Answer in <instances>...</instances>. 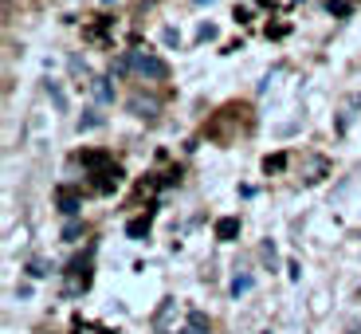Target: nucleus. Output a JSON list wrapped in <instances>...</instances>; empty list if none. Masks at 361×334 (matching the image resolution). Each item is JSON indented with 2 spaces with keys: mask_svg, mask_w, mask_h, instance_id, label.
Masks as SVG:
<instances>
[{
  "mask_svg": "<svg viewBox=\"0 0 361 334\" xmlns=\"http://www.w3.org/2000/svg\"><path fill=\"white\" fill-rule=\"evenodd\" d=\"M283 162H287L283 154H279V157H267V162H263V169H267V173H271V169H283Z\"/></svg>",
  "mask_w": 361,
  "mask_h": 334,
  "instance_id": "11",
  "label": "nucleus"
},
{
  "mask_svg": "<svg viewBox=\"0 0 361 334\" xmlns=\"http://www.w3.org/2000/svg\"><path fill=\"white\" fill-rule=\"evenodd\" d=\"M59 208H63V217H75L79 213V197L71 189H59Z\"/></svg>",
  "mask_w": 361,
  "mask_h": 334,
  "instance_id": "4",
  "label": "nucleus"
},
{
  "mask_svg": "<svg viewBox=\"0 0 361 334\" xmlns=\"http://www.w3.org/2000/svg\"><path fill=\"white\" fill-rule=\"evenodd\" d=\"M189 326H192V330H197V334H204V330H208L204 315H189Z\"/></svg>",
  "mask_w": 361,
  "mask_h": 334,
  "instance_id": "9",
  "label": "nucleus"
},
{
  "mask_svg": "<svg viewBox=\"0 0 361 334\" xmlns=\"http://www.w3.org/2000/svg\"><path fill=\"white\" fill-rule=\"evenodd\" d=\"M94 95H99V99H110V87H106V79H99V83H94Z\"/></svg>",
  "mask_w": 361,
  "mask_h": 334,
  "instance_id": "13",
  "label": "nucleus"
},
{
  "mask_svg": "<svg viewBox=\"0 0 361 334\" xmlns=\"http://www.w3.org/2000/svg\"><path fill=\"white\" fill-rule=\"evenodd\" d=\"M134 67L145 75V79H169V67H165V59H157V55H149V52H137L134 55Z\"/></svg>",
  "mask_w": 361,
  "mask_h": 334,
  "instance_id": "1",
  "label": "nucleus"
},
{
  "mask_svg": "<svg viewBox=\"0 0 361 334\" xmlns=\"http://www.w3.org/2000/svg\"><path fill=\"white\" fill-rule=\"evenodd\" d=\"M240 236V220L235 217H220L216 220V240H235Z\"/></svg>",
  "mask_w": 361,
  "mask_h": 334,
  "instance_id": "2",
  "label": "nucleus"
},
{
  "mask_svg": "<svg viewBox=\"0 0 361 334\" xmlns=\"http://www.w3.org/2000/svg\"><path fill=\"white\" fill-rule=\"evenodd\" d=\"M130 110H134L137 118H154V114H157V102H154V99H142V95H137V99H130Z\"/></svg>",
  "mask_w": 361,
  "mask_h": 334,
  "instance_id": "3",
  "label": "nucleus"
},
{
  "mask_svg": "<svg viewBox=\"0 0 361 334\" xmlns=\"http://www.w3.org/2000/svg\"><path fill=\"white\" fill-rule=\"evenodd\" d=\"M99 122H102L99 114H87V118H79V130H94V126H99Z\"/></svg>",
  "mask_w": 361,
  "mask_h": 334,
  "instance_id": "10",
  "label": "nucleus"
},
{
  "mask_svg": "<svg viewBox=\"0 0 361 334\" xmlns=\"http://www.w3.org/2000/svg\"><path fill=\"white\" fill-rule=\"evenodd\" d=\"M126 232H130V236H145V232H149V220H130Z\"/></svg>",
  "mask_w": 361,
  "mask_h": 334,
  "instance_id": "7",
  "label": "nucleus"
},
{
  "mask_svg": "<svg viewBox=\"0 0 361 334\" xmlns=\"http://www.w3.org/2000/svg\"><path fill=\"white\" fill-rule=\"evenodd\" d=\"M232 291H235V295L252 291V275H235V280H232Z\"/></svg>",
  "mask_w": 361,
  "mask_h": 334,
  "instance_id": "6",
  "label": "nucleus"
},
{
  "mask_svg": "<svg viewBox=\"0 0 361 334\" xmlns=\"http://www.w3.org/2000/svg\"><path fill=\"white\" fill-rule=\"evenodd\" d=\"M82 162H87L90 169H99V165H106V154H82Z\"/></svg>",
  "mask_w": 361,
  "mask_h": 334,
  "instance_id": "8",
  "label": "nucleus"
},
{
  "mask_svg": "<svg viewBox=\"0 0 361 334\" xmlns=\"http://www.w3.org/2000/svg\"><path fill=\"white\" fill-rule=\"evenodd\" d=\"M330 12H334V16H350V4H342V0L334 4V0H330Z\"/></svg>",
  "mask_w": 361,
  "mask_h": 334,
  "instance_id": "12",
  "label": "nucleus"
},
{
  "mask_svg": "<svg viewBox=\"0 0 361 334\" xmlns=\"http://www.w3.org/2000/svg\"><path fill=\"white\" fill-rule=\"evenodd\" d=\"M118 181H122V173H118V169H102L99 173V189L110 193V189H118Z\"/></svg>",
  "mask_w": 361,
  "mask_h": 334,
  "instance_id": "5",
  "label": "nucleus"
}]
</instances>
